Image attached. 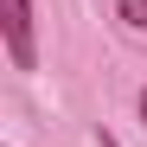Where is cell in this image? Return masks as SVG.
<instances>
[{"instance_id":"1","label":"cell","mask_w":147,"mask_h":147,"mask_svg":"<svg viewBox=\"0 0 147 147\" xmlns=\"http://www.w3.org/2000/svg\"><path fill=\"white\" fill-rule=\"evenodd\" d=\"M7 58H13V70H32V64H38V45H32V0H7Z\"/></svg>"},{"instance_id":"3","label":"cell","mask_w":147,"mask_h":147,"mask_svg":"<svg viewBox=\"0 0 147 147\" xmlns=\"http://www.w3.org/2000/svg\"><path fill=\"white\" fill-rule=\"evenodd\" d=\"M141 115H147V96H141Z\"/></svg>"},{"instance_id":"2","label":"cell","mask_w":147,"mask_h":147,"mask_svg":"<svg viewBox=\"0 0 147 147\" xmlns=\"http://www.w3.org/2000/svg\"><path fill=\"white\" fill-rule=\"evenodd\" d=\"M115 13H121V19H128V26H134V32H147V0H115Z\"/></svg>"}]
</instances>
